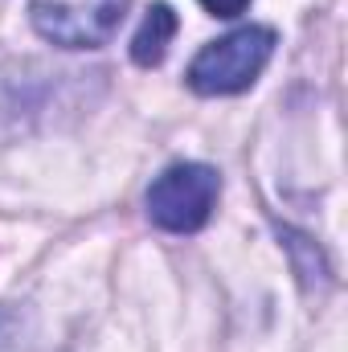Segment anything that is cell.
Listing matches in <instances>:
<instances>
[{"label":"cell","instance_id":"cell-1","mask_svg":"<svg viewBox=\"0 0 348 352\" xmlns=\"http://www.w3.org/2000/svg\"><path fill=\"white\" fill-rule=\"evenodd\" d=\"M274 29L266 25H242L217 41H209L193 62H188V87L197 94H242L254 87L270 54H274Z\"/></svg>","mask_w":348,"mask_h":352},{"label":"cell","instance_id":"cell-2","mask_svg":"<svg viewBox=\"0 0 348 352\" xmlns=\"http://www.w3.org/2000/svg\"><path fill=\"white\" fill-rule=\"evenodd\" d=\"M221 176L209 164H173L148 188V217L168 234H197L217 205Z\"/></svg>","mask_w":348,"mask_h":352},{"label":"cell","instance_id":"cell-3","mask_svg":"<svg viewBox=\"0 0 348 352\" xmlns=\"http://www.w3.org/2000/svg\"><path fill=\"white\" fill-rule=\"evenodd\" d=\"M127 0H29L33 29L62 50H98L111 41Z\"/></svg>","mask_w":348,"mask_h":352},{"label":"cell","instance_id":"cell-4","mask_svg":"<svg viewBox=\"0 0 348 352\" xmlns=\"http://www.w3.org/2000/svg\"><path fill=\"white\" fill-rule=\"evenodd\" d=\"M176 29H180V21H176L173 4H152L148 8V16L140 21V29H135V37H131V62L135 66H144V70H152V66H160L164 62V54H168V45H173Z\"/></svg>","mask_w":348,"mask_h":352},{"label":"cell","instance_id":"cell-5","mask_svg":"<svg viewBox=\"0 0 348 352\" xmlns=\"http://www.w3.org/2000/svg\"><path fill=\"white\" fill-rule=\"evenodd\" d=\"M201 8L205 12H213V16H242L246 8H250V0H201Z\"/></svg>","mask_w":348,"mask_h":352}]
</instances>
